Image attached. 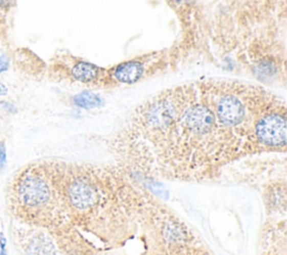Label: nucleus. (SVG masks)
<instances>
[{
	"instance_id": "obj_9",
	"label": "nucleus",
	"mask_w": 287,
	"mask_h": 255,
	"mask_svg": "<svg viewBox=\"0 0 287 255\" xmlns=\"http://www.w3.org/2000/svg\"><path fill=\"white\" fill-rule=\"evenodd\" d=\"M6 164V146L3 141H0V169Z\"/></svg>"
},
{
	"instance_id": "obj_5",
	"label": "nucleus",
	"mask_w": 287,
	"mask_h": 255,
	"mask_svg": "<svg viewBox=\"0 0 287 255\" xmlns=\"http://www.w3.org/2000/svg\"><path fill=\"white\" fill-rule=\"evenodd\" d=\"M101 68L87 62H78L72 67V76L82 83H90L99 79V73Z\"/></svg>"
},
{
	"instance_id": "obj_8",
	"label": "nucleus",
	"mask_w": 287,
	"mask_h": 255,
	"mask_svg": "<svg viewBox=\"0 0 287 255\" xmlns=\"http://www.w3.org/2000/svg\"><path fill=\"white\" fill-rule=\"evenodd\" d=\"M10 61L8 55L4 52H0V73L6 72L9 68Z\"/></svg>"
},
{
	"instance_id": "obj_7",
	"label": "nucleus",
	"mask_w": 287,
	"mask_h": 255,
	"mask_svg": "<svg viewBox=\"0 0 287 255\" xmlns=\"http://www.w3.org/2000/svg\"><path fill=\"white\" fill-rule=\"evenodd\" d=\"M73 101L75 104L83 109L99 108V106H100L102 103V100L100 97L97 96V94H95V93L89 92V91H84V92H81V93L77 94V96L74 97Z\"/></svg>"
},
{
	"instance_id": "obj_10",
	"label": "nucleus",
	"mask_w": 287,
	"mask_h": 255,
	"mask_svg": "<svg viewBox=\"0 0 287 255\" xmlns=\"http://www.w3.org/2000/svg\"><path fill=\"white\" fill-rule=\"evenodd\" d=\"M0 105H2V108L4 110H6L7 112H10V113H14V112H16V109H15V106L9 103V102H6V101H3V102H0Z\"/></svg>"
},
{
	"instance_id": "obj_6",
	"label": "nucleus",
	"mask_w": 287,
	"mask_h": 255,
	"mask_svg": "<svg viewBox=\"0 0 287 255\" xmlns=\"http://www.w3.org/2000/svg\"><path fill=\"white\" fill-rule=\"evenodd\" d=\"M29 255H54V244L44 234L34 236L28 246Z\"/></svg>"
},
{
	"instance_id": "obj_1",
	"label": "nucleus",
	"mask_w": 287,
	"mask_h": 255,
	"mask_svg": "<svg viewBox=\"0 0 287 255\" xmlns=\"http://www.w3.org/2000/svg\"><path fill=\"white\" fill-rule=\"evenodd\" d=\"M254 133L260 149H285L287 138L285 105L277 102L256 119Z\"/></svg>"
},
{
	"instance_id": "obj_12",
	"label": "nucleus",
	"mask_w": 287,
	"mask_h": 255,
	"mask_svg": "<svg viewBox=\"0 0 287 255\" xmlns=\"http://www.w3.org/2000/svg\"><path fill=\"white\" fill-rule=\"evenodd\" d=\"M13 0H0V6L2 7H6V6H8Z\"/></svg>"
},
{
	"instance_id": "obj_4",
	"label": "nucleus",
	"mask_w": 287,
	"mask_h": 255,
	"mask_svg": "<svg viewBox=\"0 0 287 255\" xmlns=\"http://www.w3.org/2000/svg\"><path fill=\"white\" fill-rule=\"evenodd\" d=\"M145 65L140 61H128L119 64L116 66L111 76L113 79L122 84H133V83L139 81L144 76Z\"/></svg>"
},
{
	"instance_id": "obj_3",
	"label": "nucleus",
	"mask_w": 287,
	"mask_h": 255,
	"mask_svg": "<svg viewBox=\"0 0 287 255\" xmlns=\"http://www.w3.org/2000/svg\"><path fill=\"white\" fill-rule=\"evenodd\" d=\"M67 197L73 210L85 212L92 210L98 204L100 193L97 183L93 182L89 176L81 175L74 177L69 182Z\"/></svg>"
},
{
	"instance_id": "obj_11",
	"label": "nucleus",
	"mask_w": 287,
	"mask_h": 255,
	"mask_svg": "<svg viewBox=\"0 0 287 255\" xmlns=\"http://www.w3.org/2000/svg\"><path fill=\"white\" fill-rule=\"evenodd\" d=\"M8 88L6 86L4 83H0V96H7Z\"/></svg>"
},
{
	"instance_id": "obj_13",
	"label": "nucleus",
	"mask_w": 287,
	"mask_h": 255,
	"mask_svg": "<svg viewBox=\"0 0 287 255\" xmlns=\"http://www.w3.org/2000/svg\"><path fill=\"white\" fill-rule=\"evenodd\" d=\"M0 255H7V253H6V250H0Z\"/></svg>"
},
{
	"instance_id": "obj_2",
	"label": "nucleus",
	"mask_w": 287,
	"mask_h": 255,
	"mask_svg": "<svg viewBox=\"0 0 287 255\" xmlns=\"http://www.w3.org/2000/svg\"><path fill=\"white\" fill-rule=\"evenodd\" d=\"M17 195L23 205L35 208L50 201L52 192L44 176L32 170L20 178L17 186Z\"/></svg>"
}]
</instances>
